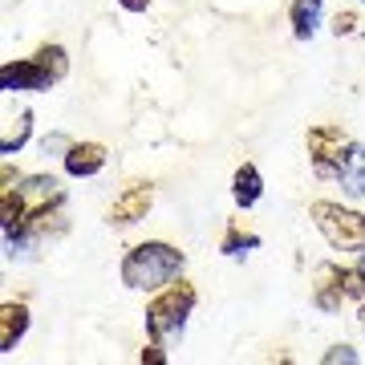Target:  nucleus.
I'll return each mask as SVG.
<instances>
[{
  "label": "nucleus",
  "mask_w": 365,
  "mask_h": 365,
  "mask_svg": "<svg viewBox=\"0 0 365 365\" xmlns=\"http://www.w3.org/2000/svg\"><path fill=\"white\" fill-rule=\"evenodd\" d=\"M25 329H29L25 304H4V309H0V353H13L16 341L25 337Z\"/></svg>",
  "instance_id": "9"
},
{
  "label": "nucleus",
  "mask_w": 365,
  "mask_h": 365,
  "mask_svg": "<svg viewBox=\"0 0 365 365\" xmlns=\"http://www.w3.org/2000/svg\"><path fill=\"white\" fill-rule=\"evenodd\" d=\"M337 179H341V187H345L349 195L365 199V146L353 143V150H349V158H345V167H341Z\"/></svg>",
  "instance_id": "12"
},
{
  "label": "nucleus",
  "mask_w": 365,
  "mask_h": 365,
  "mask_svg": "<svg viewBox=\"0 0 365 365\" xmlns=\"http://www.w3.org/2000/svg\"><path fill=\"white\" fill-rule=\"evenodd\" d=\"M361 4H365V0H361Z\"/></svg>",
  "instance_id": "20"
},
{
  "label": "nucleus",
  "mask_w": 365,
  "mask_h": 365,
  "mask_svg": "<svg viewBox=\"0 0 365 365\" xmlns=\"http://www.w3.org/2000/svg\"><path fill=\"white\" fill-rule=\"evenodd\" d=\"M37 57H41V66L49 69L57 81L69 73V57H66V49H61V45H45V49H37Z\"/></svg>",
  "instance_id": "15"
},
{
  "label": "nucleus",
  "mask_w": 365,
  "mask_h": 365,
  "mask_svg": "<svg viewBox=\"0 0 365 365\" xmlns=\"http://www.w3.org/2000/svg\"><path fill=\"white\" fill-rule=\"evenodd\" d=\"M325 361H329V365H333V361H357V353L345 349V345H337L333 353H325Z\"/></svg>",
  "instance_id": "17"
},
{
  "label": "nucleus",
  "mask_w": 365,
  "mask_h": 365,
  "mask_svg": "<svg viewBox=\"0 0 365 365\" xmlns=\"http://www.w3.org/2000/svg\"><path fill=\"white\" fill-rule=\"evenodd\" d=\"M244 248H260V235H256V232H244L240 223H227V235H223L220 252H223V256H240Z\"/></svg>",
  "instance_id": "14"
},
{
  "label": "nucleus",
  "mask_w": 365,
  "mask_h": 365,
  "mask_svg": "<svg viewBox=\"0 0 365 365\" xmlns=\"http://www.w3.org/2000/svg\"><path fill=\"white\" fill-rule=\"evenodd\" d=\"M106 167V146L102 143H73L66 150V170L73 179H90Z\"/></svg>",
  "instance_id": "8"
},
{
  "label": "nucleus",
  "mask_w": 365,
  "mask_h": 365,
  "mask_svg": "<svg viewBox=\"0 0 365 365\" xmlns=\"http://www.w3.org/2000/svg\"><path fill=\"white\" fill-rule=\"evenodd\" d=\"M321 13H325V4H321V0H292L288 21H292V33H297V41H309L317 29H321Z\"/></svg>",
  "instance_id": "10"
},
{
  "label": "nucleus",
  "mask_w": 365,
  "mask_h": 365,
  "mask_svg": "<svg viewBox=\"0 0 365 365\" xmlns=\"http://www.w3.org/2000/svg\"><path fill=\"white\" fill-rule=\"evenodd\" d=\"M349 150H353V143L341 126H313V130H309V158H313V170L321 179L341 175Z\"/></svg>",
  "instance_id": "5"
},
{
  "label": "nucleus",
  "mask_w": 365,
  "mask_h": 365,
  "mask_svg": "<svg viewBox=\"0 0 365 365\" xmlns=\"http://www.w3.org/2000/svg\"><path fill=\"white\" fill-rule=\"evenodd\" d=\"M309 215H313L317 232L329 240V248H337V252H361L365 248V215L361 211L329 203V199H317L313 207H309Z\"/></svg>",
  "instance_id": "3"
},
{
  "label": "nucleus",
  "mask_w": 365,
  "mask_h": 365,
  "mask_svg": "<svg viewBox=\"0 0 365 365\" xmlns=\"http://www.w3.org/2000/svg\"><path fill=\"white\" fill-rule=\"evenodd\" d=\"M361 317H365V309H361Z\"/></svg>",
  "instance_id": "19"
},
{
  "label": "nucleus",
  "mask_w": 365,
  "mask_h": 365,
  "mask_svg": "<svg viewBox=\"0 0 365 365\" xmlns=\"http://www.w3.org/2000/svg\"><path fill=\"white\" fill-rule=\"evenodd\" d=\"M53 73L41 66V57H21V61H4L0 66V90L9 93H37V90H49L53 86Z\"/></svg>",
  "instance_id": "6"
},
{
  "label": "nucleus",
  "mask_w": 365,
  "mask_h": 365,
  "mask_svg": "<svg viewBox=\"0 0 365 365\" xmlns=\"http://www.w3.org/2000/svg\"><path fill=\"white\" fill-rule=\"evenodd\" d=\"M118 4H122L126 13H143V9H146V4H150V0H118Z\"/></svg>",
  "instance_id": "18"
},
{
  "label": "nucleus",
  "mask_w": 365,
  "mask_h": 365,
  "mask_svg": "<svg viewBox=\"0 0 365 365\" xmlns=\"http://www.w3.org/2000/svg\"><path fill=\"white\" fill-rule=\"evenodd\" d=\"M150 203H155V191H150V182H134V187H126V191L114 199V207H110V223L126 227V223L146 220Z\"/></svg>",
  "instance_id": "7"
},
{
  "label": "nucleus",
  "mask_w": 365,
  "mask_h": 365,
  "mask_svg": "<svg viewBox=\"0 0 365 365\" xmlns=\"http://www.w3.org/2000/svg\"><path fill=\"white\" fill-rule=\"evenodd\" d=\"M195 284H187V280H170V284L158 288V297L146 304V333L155 341H175L187 325V317L195 309Z\"/></svg>",
  "instance_id": "2"
},
{
  "label": "nucleus",
  "mask_w": 365,
  "mask_h": 365,
  "mask_svg": "<svg viewBox=\"0 0 365 365\" xmlns=\"http://www.w3.org/2000/svg\"><path fill=\"white\" fill-rule=\"evenodd\" d=\"M232 195L240 207H256L264 195V179H260V170L252 167V163H244V167L235 170V179H232Z\"/></svg>",
  "instance_id": "11"
},
{
  "label": "nucleus",
  "mask_w": 365,
  "mask_h": 365,
  "mask_svg": "<svg viewBox=\"0 0 365 365\" xmlns=\"http://www.w3.org/2000/svg\"><path fill=\"white\" fill-rule=\"evenodd\" d=\"M29 130H33V114H29V110H21L16 118H9V126H4V134H0V155H16V150L29 143Z\"/></svg>",
  "instance_id": "13"
},
{
  "label": "nucleus",
  "mask_w": 365,
  "mask_h": 365,
  "mask_svg": "<svg viewBox=\"0 0 365 365\" xmlns=\"http://www.w3.org/2000/svg\"><path fill=\"white\" fill-rule=\"evenodd\" d=\"M182 268V252L163 244V240H146L134 244L122 260V284L138 288V292H158L163 284H170Z\"/></svg>",
  "instance_id": "1"
},
{
  "label": "nucleus",
  "mask_w": 365,
  "mask_h": 365,
  "mask_svg": "<svg viewBox=\"0 0 365 365\" xmlns=\"http://www.w3.org/2000/svg\"><path fill=\"white\" fill-rule=\"evenodd\" d=\"M353 29H357V16H353V13H337V21H333V33H337V37H349Z\"/></svg>",
  "instance_id": "16"
},
{
  "label": "nucleus",
  "mask_w": 365,
  "mask_h": 365,
  "mask_svg": "<svg viewBox=\"0 0 365 365\" xmlns=\"http://www.w3.org/2000/svg\"><path fill=\"white\" fill-rule=\"evenodd\" d=\"M357 297H365V272L361 268H337V264L317 268V284H313L317 309L333 313L345 300H357Z\"/></svg>",
  "instance_id": "4"
}]
</instances>
